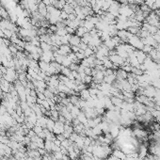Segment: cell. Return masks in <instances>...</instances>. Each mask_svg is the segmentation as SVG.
Listing matches in <instances>:
<instances>
[{"instance_id":"obj_1","label":"cell","mask_w":160,"mask_h":160,"mask_svg":"<svg viewBox=\"0 0 160 160\" xmlns=\"http://www.w3.org/2000/svg\"><path fill=\"white\" fill-rule=\"evenodd\" d=\"M128 44L137 50H142L143 46H144V44L142 42V40L137 35H132L131 37L129 38Z\"/></svg>"},{"instance_id":"obj_2","label":"cell","mask_w":160,"mask_h":160,"mask_svg":"<svg viewBox=\"0 0 160 160\" xmlns=\"http://www.w3.org/2000/svg\"><path fill=\"white\" fill-rule=\"evenodd\" d=\"M108 58H109V59H110L111 61H112V63H113L114 65L118 66V67H119V66H122L125 61V59L121 58V57H120L119 55H117V54L112 55V56H108Z\"/></svg>"},{"instance_id":"obj_3","label":"cell","mask_w":160,"mask_h":160,"mask_svg":"<svg viewBox=\"0 0 160 160\" xmlns=\"http://www.w3.org/2000/svg\"><path fill=\"white\" fill-rule=\"evenodd\" d=\"M69 44H70L71 46H79V44H81V38L78 37L77 35H76V34L71 35Z\"/></svg>"},{"instance_id":"obj_4","label":"cell","mask_w":160,"mask_h":160,"mask_svg":"<svg viewBox=\"0 0 160 160\" xmlns=\"http://www.w3.org/2000/svg\"><path fill=\"white\" fill-rule=\"evenodd\" d=\"M115 81H116V74H115V73H112V74L105 76V78H104V82H105V83H106V84L112 85Z\"/></svg>"},{"instance_id":"obj_5","label":"cell","mask_w":160,"mask_h":160,"mask_svg":"<svg viewBox=\"0 0 160 160\" xmlns=\"http://www.w3.org/2000/svg\"><path fill=\"white\" fill-rule=\"evenodd\" d=\"M88 29L85 27V26H79V27H77V29L76 30V35H77L78 37H80V38H82L83 36L86 34V33H88Z\"/></svg>"},{"instance_id":"obj_6","label":"cell","mask_w":160,"mask_h":160,"mask_svg":"<svg viewBox=\"0 0 160 160\" xmlns=\"http://www.w3.org/2000/svg\"><path fill=\"white\" fill-rule=\"evenodd\" d=\"M104 44L108 47V50H114V49H116V47H117L115 42H114V41L112 40V38H110L109 40H108V41H104Z\"/></svg>"},{"instance_id":"obj_7","label":"cell","mask_w":160,"mask_h":160,"mask_svg":"<svg viewBox=\"0 0 160 160\" xmlns=\"http://www.w3.org/2000/svg\"><path fill=\"white\" fill-rule=\"evenodd\" d=\"M41 49L44 51V52H46V51H51L52 49V45H50V44H46V42H41Z\"/></svg>"},{"instance_id":"obj_8","label":"cell","mask_w":160,"mask_h":160,"mask_svg":"<svg viewBox=\"0 0 160 160\" xmlns=\"http://www.w3.org/2000/svg\"><path fill=\"white\" fill-rule=\"evenodd\" d=\"M56 34H57V35H58L59 37H63V36L67 35L68 33H67V30H66V28L64 27V28H58V31L56 32Z\"/></svg>"},{"instance_id":"obj_9","label":"cell","mask_w":160,"mask_h":160,"mask_svg":"<svg viewBox=\"0 0 160 160\" xmlns=\"http://www.w3.org/2000/svg\"><path fill=\"white\" fill-rule=\"evenodd\" d=\"M154 49V47L153 46H151V45H147V44H145L144 46H143V48H142V50L141 51H143V52L145 53L146 55H148L149 53L151 52L152 50Z\"/></svg>"},{"instance_id":"obj_10","label":"cell","mask_w":160,"mask_h":160,"mask_svg":"<svg viewBox=\"0 0 160 160\" xmlns=\"http://www.w3.org/2000/svg\"><path fill=\"white\" fill-rule=\"evenodd\" d=\"M65 28H66V30H67V33H68V34H70V35H73V34L76 33V29L72 28V27H69V26H66Z\"/></svg>"}]
</instances>
